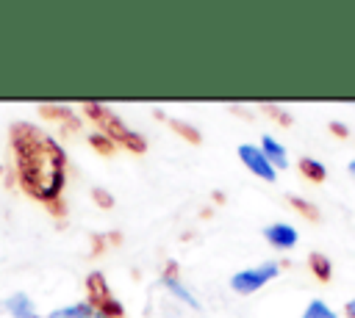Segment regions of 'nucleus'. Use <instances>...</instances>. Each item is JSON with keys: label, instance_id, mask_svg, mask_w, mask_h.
Segmentation results:
<instances>
[{"label": "nucleus", "instance_id": "nucleus-1", "mask_svg": "<svg viewBox=\"0 0 355 318\" xmlns=\"http://www.w3.org/2000/svg\"><path fill=\"white\" fill-rule=\"evenodd\" d=\"M14 149H17V166H19V177L25 183V188L39 199L58 196V191L64 185L61 147L47 133L22 124V127H17Z\"/></svg>", "mask_w": 355, "mask_h": 318}, {"label": "nucleus", "instance_id": "nucleus-2", "mask_svg": "<svg viewBox=\"0 0 355 318\" xmlns=\"http://www.w3.org/2000/svg\"><path fill=\"white\" fill-rule=\"evenodd\" d=\"M277 271H280L277 263H261V265H255V268H244V271H239V274L230 277V288H233L236 293H241V296L255 293L261 285H266L269 279H275Z\"/></svg>", "mask_w": 355, "mask_h": 318}, {"label": "nucleus", "instance_id": "nucleus-3", "mask_svg": "<svg viewBox=\"0 0 355 318\" xmlns=\"http://www.w3.org/2000/svg\"><path fill=\"white\" fill-rule=\"evenodd\" d=\"M239 158L244 160V166L252 171V174H258V177H263V180H275V174H277V169L266 160V155L258 149V147H250V144H241L239 147Z\"/></svg>", "mask_w": 355, "mask_h": 318}, {"label": "nucleus", "instance_id": "nucleus-4", "mask_svg": "<svg viewBox=\"0 0 355 318\" xmlns=\"http://www.w3.org/2000/svg\"><path fill=\"white\" fill-rule=\"evenodd\" d=\"M263 235H266V241H269L272 246H277V249H288V246L297 243V230L288 227V224H272V227L263 230Z\"/></svg>", "mask_w": 355, "mask_h": 318}, {"label": "nucleus", "instance_id": "nucleus-5", "mask_svg": "<svg viewBox=\"0 0 355 318\" xmlns=\"http://www.w3.org/2000/svg\"><path fill=\"white\" fill-rule=\"evenodd\" d=\"M6 310L11 318H36V304L31 301L28 293H14L6 299Z\"/></svg>", "mask_w": 355, "mask_h": 318}, {"label": "nucleus", "instance_id": "nucleus-6", "mask_svg": "<svg viewBox=\"0 0 355 318\" xmlns=\"http://www.w3.org/2000/svg\"><path fill=\"white\" fill-rule=\"evenodd\" d=\"M261 152L266 155V160L275 166V169H283V166H288V160H286V149H283V144H277L272 135H263L261 138Z\"/></svg>", "mask_w": 355, "mask_h": 318}, {"label": "nucleus", "instance_id": "nucleus-7", "mask_svg": "<svg viewBox=\"0 0 355 318\" xmlns=\"http://www.w3.org/2000/svg\"><path fill=\"white\" fill-rule=\"evenodd\" d=\"M47 318H103V312H97L92 304H69V307L53 310Z\"/></svg>", "mask_w": 355, "mask_h": 318}, {"label": "nucleus", "instance_id": "nucleus-8", "mask_svg": "<svg viewBox=\"0 0 355 318\" xmlns=\"http://www.w3.org/2000/svg\"><path fill=\"white\" fill-rule=\"evenodd\" d=\"M302 318H336V312L324 304V301H311L308 307H305V312H302Z\"/></svg>", "mask_w": 355, "mask_h": 318}, {"label": "nucleus", "instance_id": "nucleus-9", "mask_svg": "<svg viewBox=\"0 0 355 318\" xmlns=\"http://www.w3.org/2000/svg\"><path fill=\"white\" fill-rule=\"evenodd\" d=\"M164 285H166V288H169V290H172L175 296H180V299H183V301H186L189 307H200V304H197V299H194V296H189V293H186V288H183V285H180L178 279L166 277V279H164Z\"/></svg>", "mask_w": 355, "mask_h": 318}, {"label": "nucleus", "instance_id": "nucleus-10", "mask_svg": "<svg viewBox=\"0 0 355 318\" xmlns=\"http://www.w3.org/2000/svg\"><path fill=\"white\" fill-rule=\"evenodd\" d=\"M302 171H305V174H313L316 180H324V166H319L316 160H308V158H305V160H302Z\"/></svg>", "mask_w": 355, "mask_h": 318}, {"label": "nucleus", "instance_id": "nucleus-11", "mask_svg": "<svg viewBox=\"0 0 355 318\" xmlns=\"http://www.w3.org/2000/svg\"><path fill=\"white\" fill-rule=\"evenodd\" d=\"M347 312H349V318H355V299L347 301Z\"/></svg>", "mask_w": 355, "mask_h": 318}, {"label": "nucleus", "instance_id": "nucleus-12", "mask_svg": "<svg viewBox=\"0 0 355 318\" xmlns=\"http://www.w3.org/2000/svg\"><path fill=\"white\" fill-rule=\"evenodd\" d=\"M349 171H352V174H355V160H352V163H349Z\"/></svg>", "mask_w": 355, "mask_h": 318}]
</instances>
